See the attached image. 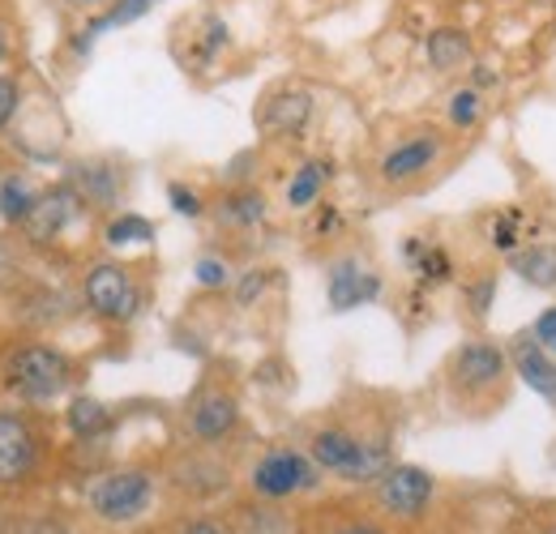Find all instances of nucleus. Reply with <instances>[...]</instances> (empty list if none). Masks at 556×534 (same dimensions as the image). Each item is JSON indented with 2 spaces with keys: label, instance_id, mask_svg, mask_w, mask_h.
Instances as JSON below:
<instances>
[{
  "label": "nucleus",
  "instance_id": "1",
  "mask_svg": "<svg viewBox=\"0 0 556 534\" xmlns=\"http://www.w3.org/2000/svg\"><path fill=\"white\" fill-rule=\"evenodd\" d=\"M308 458L326 474H339L348 483H377L390 462V441L386 436H359L343 423H326L308 436Z\"/></svg>",
  "mask_w": 556,
  "mask_h": 534
},
{
  "label": "nucleus",
  "instance_id": "2",
  "mask_svg": "<svg viewBox=\"0 0 556 534\" xmlns=\"http://www.w3.org/2000/svg\"><path fill=\"white\" fill-rule=\"evenodd\" d=\"M73 381H77L73 359L52 342L13 346L4 368H0V385L22 402H56Z\"/></svg>",
  "mask_w": 556,
  "mask_h": 534
},
{
  "label": "nucleus",
  "instance_id": "3",
  "mask_svg": "<svg viewBox=\"0 0 556 534\" xmlns=\"http://www.w3.org/2000/svg\"><path fill=\"white\" fill-rule=\"evenodd\" d=\"M81 304H86L90 317H99L108 326H129V321H138L146 291H141V282L134 278L129 266L94 262L81 278Z\"/></svg>",
  "mask_w": 556,
  "mask_h": 534
},
{
  "label": "nucleus",
  "instance_id": "4",
  "mask_svg": "<svg viewBox=\"0 0 556 534\" xmlns=\"http://www.w3.org/2000/svg\"><path fill=\"white\" fill-rule=\"evenodd\" d=\"M445 377L450 385L463 394V398L480 402L505 394V377H509V351L488 342V338H467L450 364H445Z\"/></svg>",
  "mask_w": 556,
  "mask_h": 534
},
{
  "label": "nucleus",
  "instance_id": "5",
  "mask_svg": "<svg viewBox=\"0 0 556 534\" xmlns=\"http://www.w3.org/2000/svg\"><path fill=\"white\" fill-rule=\"evenodd\" d=\"M249 483H253V492H257L262 500H287V496L313 492V487L321 483V467H317L308 454L278 445V449H266V454L257 458Z\"/></svg>",
  "mask_w": 556,
  "mask_h": 534
},
{
  "label": "nucleus",
  "instance_id": "6",
  "mask_svg": "<svg viewBox=\"0 0 556 534\" xmlns=\"http://www.w3.org/2000/svg\"><path fill=\"white\" fill-rule=\"evenodd\" d=\"M43 458V436L26 410L0 406V492L22 487Z\"/></svg>",
  "mask_w": 556,
  "mask_h": 534
},
{
  "label": "nucleus",
  "instance_id": "7",
  "mask_svg": "<svg viewBox=\"0 0 556 534\" xmlns=\"http://www.w3.org/2000/svg\"><path fill=\"white\" fill-rule=\"evenodd\" d=\"M154 500V479L138 467L108 470L103 479L90 483V509L103 522H134Z\"/></svg>",
  "mask_w": 556,
  "mask_h": 534
},
{
  "label": "nucleus",
  "instance_id": "8",
  "mask_svg": "<svg viewBox=\"0 0 556 534\" xmlns=\"http://www.w3.org/2000/svg\"><path fill=\"white\" fill-rule=\"evenodd\" d=\"M445 154V137L437 129H416V134L399 137L386 154H381V180L386 185H412V180H424Z\"/></svg>",
  "mask_w": 556,
  "mask_h": 534
},
{
  "label": "nucleus",
  "instance_id": "9",
  "mask_svg": "<svg viewBox=\"0 0 556 534\" xmlns=\"http://www.w3.org/2000/svg\"><path fill=\"white\" fill-rule=\"evenodd\" d=\"M86 209H90L86 198L73 189L70 180H61V185H52V189L39 193V205H35L30 218L22 223V236H26L30 244H56Z\"/></svg>",
  "mask_w": 556,
  "mask_h": 534
},
{
  "label": "nucleus",
  "instance_id": "10",
  "mask_svg": "<svg viewBox=\"0 0 556 534\" xmlns=\"http://www.w3.org/2000/svg\"><path fill=\"white\" fill-rule=\"evenodd\" d=\"M185 428L198 445H218L240 428V398L231 390L202 385L185 406Z\"/></svg>",
  "mask_w": 556,
  "mask_h": 534
},
{
  "label": "nucleus",
  "instance_id": "11",
  "mask_svg": "<svg viewBox=\"0 0 556 534\" xmlns=\"http://www.w3.org/2000/svg\"><path fill=\"white\" fill-rule=\"evenodd\" d=\"M381 274L372 266H364L359 257H339L326 266V304L334 313H351V308H364L372 300H381Z\"/></svg>",
  "mask_w": 556,
  "mask_h": 534
},
{
  "label": "nucleus",
  "instance_id": "12",
  "mask_svg": "<svg viewBox=\"0 0 556 534\" xmlns=\"http://www.w3.org/2000/svg\"><path fill=\"white\" fill-rule=\"evenodd\" d=\"M432 474L419 467H390L381 479H377V500L399 513V518H419L432 500Z\"/></svg>",
  "mask_w": 556,
  "mask_h": 534
},
{
  "label": "nucleus",
  "instance_id": "13",
  "mask_svg": "<svg viewBox=\"0 0 556 534\" xmlns=\"http://www.w3.org/2000/svg\"><path fill=\"white\" fill-rule=\"evenodd\" d=\"M313 120V94L304 86H278L257 107V125L275 137H300Z\"/></svg>",
  "mask_w": 556,
  "mask_h": 534
},
{
  "label": "nucleus",
  "instance_id": "14",
  "mask_svg": "<svg viewBox=\"0 0 556 534\" xmlns=\"http://www.w3.org/2000/svg\"><path fill=\"white\" fill-rule=\"evenodd\" d=\"M424 61H428L432 73H441V77L467 73V68L476 65L471 30H463V26H432L424 35Z\"/></svg>",
  "mask_w": 556,
  "mask_h": 534
},
{
  "label": "nucleus",
  "instance_id": "15",
  "mask_svg": "<svg viewBox=\"0 0 556 534\" xmlns=\"http://www.w3.org/2000/svg\"><path fill=\"white\" fill-rule=\"evenodd\" d=\"M159 0H108L103 9H94L77 30H73V39H70V48L73 52H90L94 48V39L99 35H108V30H121V26H134V22H141L150 9H154Z\"/></svg>",
  "mask_w": 556,
  "mask_h": 534
},
{
  "label": "nucleus",
  "instance_id": "16",
  "mask_svg": "<svg viewBox=\"0 0 556 534\" xmlns=\"http://www.w3.org/2000/svg\"><path fill=\"white\" fill-rule=\"evenodd\" d=\"M70 185L86 198L90 209H112L121 193H125V176L116 163L108 158H86V163H73L70 171Z\"/></svg>",
  "mask_w": 556,
  "mask_h": 534
},
{
  "label": "nucleus",
  "instance_id": "17",
  "mask_svg": "<svg viewBox=\"0 0 556 534\" xmlns=\"http://www.w3.org/2000/svg\"><path fill=\"white\" fill-rule=\"evenodd\" d=\"M509 368H514V377L527 385V390H535L540 398L556 402V355H548L535 338H518L514 346H509Z\"/></svg>",
  "mask_w": 556,
  "mask_h": 534
},
{
  "label": "nucleus",
  "instance_id": "18",
  "mask_svg": "<svg viewBox=\"0 0 556 534\" xmlns=\"http://www.w3.org/2000/svg\"><path fill=\"white\" fill-rule=\"evenodd\" d=\"M231 48V26L218 17V13H198L189 17V68H210L223 52Z\"/></svg>",
  "mask_w": 556,
  "mask_h": 534
},
{
  "label": "nucleus",
  "instance_id": "19",
  "mask_svg": "<svg viewBox=\"0 0 556 534\" xmlns=\"http://www.w3.org/2000/svg\"><path fill=\"white\" fill-rule=\"evenodd\" d=\"M214 214H218V223L231 227V231H253V227L266 223L270 205H266V193H262V189L236 185V189H227V193L218 198V209H214Z\"/></svg>",
  "mask_w": 556,
  "mask_h": 534
},
{
  "label": "nucleus",
  "instance_id": "20",
  "mask_svg": "<svg viewBox=\"0 0 556 534\" xmlns=\"http://www.w3.org/2000/svg\"><path fill=\"white\" fill-rule=\"evenodd\" d=\"M509 269L535 287V291H556V244L553 240H531L522 244L514 257H509Z\"/></svg>",
  "mask_w": 556,
  "mask_h": 534
},
{
  "label": "nucleus",
  "instance_id": "21",
  "mask_svg": "<svg viewBox=\"0 0 556 534\" xmlns=\"http://www.w3.org/2000/svg\"><path fill=\"white\" fill-rule=\"evenodd\" d=\"M403 253H407V266H412V274L419 278V287H441V282L454 278L450 253H445L441 244H432V240H407Z\"/></svg>",
  "mask_w": 556,
  "mask_h": 534
},
{
  "label": "nucleus",
  "instance_id": "22",
  "mask_svg": "<svg viewBox=\"0 0 556 534\" xmlns=\"http://www.w3.org/2000/svg\"><path fill=\"white\" fill-rule=\"evenodd\" d=\"M330 176H334V163H330V158H308V163L291 176V185H287V205H291V209H313V205L321 201V189L330 185Z\"/></svg>",
  "mask_w": 556,
  "mask_h": 534
},
{
  "label": "nucleus",
  "instance_id": "23",
  "mask_svg": "<svg viewBox=\"0 0 556 534\" xmlns=\"http://www.w3.org/2000/svg\"><path fill=\"white\" fill-rule=\"evenodd\" d=\"M445 116H450V125L458 129V134H471V129H480L488 116V94L480 86H471V81H463V86H454L450 90V99H445Z\"/></svg>",
  "mask_w": 556,
  "mask_h": 534
},
{
  "label": "nucleus",
  "instance_id": "24",
  "mask_svg": "<svg viewBox=\"0 0 556 534\" xmlns=\"http://www.w3.org/2000/svg\"><path fill=\"white\" fill-rule=\"evenodd\" d=\"M39 205V189L22 176V171H13V176H4L0 180V223H9V227H22L26 218H30V209Z\"/></svg>",
  "mask_w": 556,
  "mask_h": 534
},
{
  "label": "nucleus",
  "instance_id": "25",
  "mask_svg": "<svg viewBox=\"0 0 556 534\" xmlns=\"http://www.w3.org/2000/svg\"><path fill=\"white\" fill-rule=\"evenodd\" d=\"M65 423H70V432L77 441H99L108 428H112V410L103 406L99 398H73L70 410H65Z\"/></svg>",
  "mask_w": 556,
  "mask_h": 534
},
{
  "label": "nucleus",
  "instance_id": "26",
  "mask_svg": "<svg viewBox=\"0 0 556 534\" xmlns=\"http://www.w3.org/2000/svg\"><path fill=\"white\" fill-rule=\"evenodd\" d=\"M103 240H108V249H138V244H150V240H154V223L134 214V209H121V214L108 218Z\"/></svg>",
  "mask_w": 556,
  "mask_h": 534
},
{
  "label": "nucleus",
  "instance_id": "27",
  "mask_svg": "<svg viewBox=\"0 0 556 534\" xmlns=\"http://www.w3.org/2000/svg\"><path fill=\"white\" fill-rule=\"evenodd\" d=\"M176 483L189 487V492L210 496V492H223L227 487V470L218 467L214 458H185L180 470H176Z\"/></svg>",
  "mask_w": 556,
  "mask_h": 534
},
{
  "label": "nucleus",
  "instance_id": "28",
  "mask_svg": "<svg viewBox=\"0 0 556 534\" xmlns=\"http://www.w3.org/2000/svg\"><path fill=\"white\" fill-rule=\"evenodd\" d=\"M236 534H295L291 518L275 505H257V509H240V526Z\"/></svg>",
  "mask_w": 556,
  "mask_h": 534
},
{
  "label": "nucleus",
  "instance_id": "29",
  "mask_svg": "<svg viewBox=\"0 0 556 534\" xmlns=\"http://www.w3.org/2000/svg\"><path fill=\"white\" fill-rule=\"evenodd\" d=\"M22 99H26L22 73L4 68V73H0V134H9V129H13V120H17V112H22Z\"/></svg>",
  "mask_w": 556,
  "mask_h": 534
},
{
  "label": "nucleus",
  "instance_id": "30",
  "mask_svg": "<svg viewBox=\"0 0 556 534\" xmlns=\"http://www.w3.org/2000/svg\"><path fill=\"white\" fill-rule=\"evenodd\" d=\"M496 274H476V278H467V287H463V304L471 308V317L476 321H484L488 313H492V300H496Z\"/></svg>",
  "mask_w": 556,
  "mask_h": 534
},
{
  "label": "nucleus",
  "instance_id": "31",
  "mask_svg": "<svg viewBox=\"0 0 556 534\" xmlns=\"http://www.w3.org/2000/svg\"><path fill=\"white\" fill-rule=\"evenodd\" d=\"M270 282H275V269L253 266V269H244V274H236L231 295H236V304H240V308H249V304H257V300L266 295V287H270Z\"/></svg>",
  "mask_w": 556,
  "mask_h": 534
},
{
  "label": "nucleus",
  "instance_id": "32",
  "mask_svg": "<svg viewBox=\"0 0 556 534\" xmlns=\"http://www.w3.org/2000/svg\"><path fill=\"white\" fill-rule=\"evenodd\" d=\"M518 223H522V214H518V209H505V214H496V218H492L488 240H492V249H496V253L514 257V253L522 249V231H518Z\"/></svg>",
  "mask_w": 556,
  "mask_h": 534
},
{
  "label": "nucleus",
  "instance_id": "33",
  "mask_svg": "<svg viewBox=\"0 0 556 534\" xmlns=\"http://www.w3.org/2000/svg\"><path fill=\"white\" fill-rule=\"evenodd\" d=\"M193 278H198V287H206V291H227L231 282H236V274L231 266L223 262V257H198V266H193Z\"/></svg>",
  "mask_w": 556,
  "mask_h": 534
},
{
  "label": "nucleus",
  "instance_id": "34",
  "mask_svg": "<svg viewBox=\"0 0 556 534\" xmlns=\"http://www.w3.org/2000/svg\"><path fill=\"white\" fill-rule=\"evenodd\" d=\"M167 201H172V209H176L180 218H202V214H206V201L198 198L189 185H180V180L167 185Z\"/></svg>",
  "mask_w": 556,
  "mask_h": 534
},
{
  "label": "nucleus",
  "instance_id": "35",
  "mask_svg": "<svg viewBox=\"0 0 556 534\" xmlns=\"http://www.w3.org/2000/svg\"><path fill=\"white\" fill-rule=\"evenodd\" d=\"M531 338L548 351V355H556V304L553 308H544L540 317H535V326H531Z\"/></svg>",
  "mask_w": 556,
  "mask_h": 534
},
{
  "label": "nucleus",
  "instance_id": "36",
  "mask_svg": "<svg viewBox=\"0 0 556 534\" xmlns=\"http://www.w3.org/2000/svg\"><path fill=\"white\" fill-rule=\"evenodd\" d=\"M13 534H70L56 518H30V522H22Z\"/></svg>",
  "mask_w": 556,
  "mask_h": 534
},
{
  "label": "nucleus",
  "instance_id": "37",
  "mask_svg": "<svg viewBox=\"0 0 556 534\" xmlns=\"http://www.w3.org/2000/svg\"><path fill=\"white\" fill-rule=\"evenodd\" d=\"M13 56V26H9V13L0 9V65H9Z\"/></svg>",
  "mask_w": 556,
  "mask_h": 534
},
{
  "label": "nucleus",
  "instance_id": "38",
  "mask_svg": "<svg viewBox=\"0 0 556 534\" xmlns=\"http://www.w3.org/2000/svg\"><path fill=\"white\" fill-rule=\"evenodd\" d=\"M17 274V266H13V257H9V249H4V240H0V282H9Z\"/></svg>",
  "mask_w": 556,
  "mask_h": 534
},
{
  "label": "nucleus",
  "instance_id": "39",
  "mask_svg": "<svg viewBox=\"0 0 556 534\" xmlns=\"http://www.w3.org/2000/svg\"><path fill=\"white\" fill-rule=\"evenodd\" d=\"M180 534H227L223 526H214V522H189Z\"/></svg>",
  "mask_w": 556,
  "mask_h": 534
},
{
  "label": "nucleus",
  "instance_id": "40",
  "mask_svg": "<svg viewBox=\"0 0 556 534\" xmlns=\"http://www.w3.org/2000/svg\"><path fill=\"white\" fill-rule=\"evenodd\" d=\"M70 9H77V13H94V9H103L108 0H65Z\"/></svg>",
  "mask_w": 556,
  "mask_h": 534
},
{
  "label": "nucleus",
  "instance_id": "41",
  "mask_svg": "<svg viewBox=\"0 0 556 534\" xmlns=\"http://www.w3.org/2000/svg\"><path fill=\"white\" fill-rule=\"evenodd\" d=\"M334 534H386L381 526H343V531H334Z\"/></svg>",
  "mask_w": 556,
  "mask_h": 534
},
{
  "label": "nucleus",
  "instance_id": "42",
  "mask_svg": "<svg viewBox=\"0 0 556 534\" xmlns=\"http://www.w3.org/2000/svg\"><path fill=\"white\" fill-rule=\"evenodd\" d=\"M544 534H556V531H544Z\"/></svg>",
  "mask_w": 556,
  "mask_h": 534
}]
</instances>
